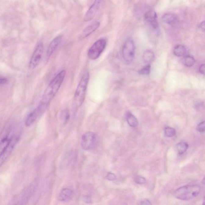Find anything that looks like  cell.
<instances>
[{"instance_id": "cell-1", "label": "cell", "mask_w": 205, "mask_h": 205, "mask_svg": "<svg viewBox=\"0 0 205 205\" xmlns=\"http://www.w3.org/2000/svg\"><path fill=\"white\" fill-rule=\"evenodd\" d=\"M66 72L63 70L60 72L52 79L45 91L40 104L47 107L59 89L64 78Z\"/></svg>"}, {"instance_id": "cell-12", "label": "cell", "mask_w": 205, "mask_h": 205, "mask_svg": "<svg viewBox=\"0 0 205 205\" xmlns=\"http://www.w3.org/2000/svg\"><path fill=\"white\" fill-rule=\"evenodd\" d=\"M62 39V36L61 35L57 36L56 38H54L47 49V57H50L51 55L53 54L54 51H56V49L61 43Z\"/></svg>"}, {"instance_id": "cell-9", "label": "cell", "mask_w": 205, "mask_h": 205, "mask_svg": "<svg viewBox=\"0 0 205 205\" xmlns=\"http://www.w3.org/2000/svg\"><path fill=\"white\" fill-rule=\"evenodd\" d=\"M144 19L147 25L153 29H158L159 27L158 18L157 14L154 11L149 10L144 15Z\"/></svg>"}, {"instance_id": "cell-26", "label": "cell", "mask_w": 205, "mask_h": 205, "mask_svg": "<svg viewBox=\"0 0 205 205\" xmlns=\"http://www.w3.org/2000/svg\"><path fill=\"white\" fill-rule=\"evenodd\" d=\"M199 71L201 74L204 75L205 72V65L204 64H203V65H201L200 67L199 68Z\"/></svg>"}, {"instance_id": "cell-7", "label": "cell", "mask_w": 205, "mask_h": 205, "mask_svg": "<svg viewBox=\"0 0 205 205\" xmlns=\"http://www.w3.org/2000/svg\"><path fill=\"white\" fill-rule=\"evenodd\" d=\"M18 141V137H12L9 143L0 152V167L11 155Z\"/></svg>"}, {"instance_id": "cell-2", "label": "cell", "mask_w": 205, "mask_h": 205, "mask_svg": "<svg viewBox=\"0 0 205 205\" xmlns=\"http://www.w3.org/2000/svg\"><path fill=\"white\" fill-rule=\"evenodd\" d=\"M201 191L199 185H189L180 187L174 192L175 198L182 200H189L198 196Z\"/></svg>"}, {"instance_id": "cell-18", "label": "cell", "mask_w": 205, "mask_h": 205, "mask_svg": "<svg viewBox=\"0 0 205 205\" xmlns=\"http://www.w3.org/2000/svg\"><path fill=\"white\" fill-rule=\"evenodd\" d=\"M127 121L131 127L135 128L138 126V121L136 118L131 113H129L127 115Z\"/></svg>"}, {"instance_id": "cell-16", "label": "cell", "mask_w": 205, "mask_h": 205, "mask_svg": "<svg viewBox=\"0 0 205 205\" xmlns=\"http://www.w3.org/2000/svg\"><path fill=\"white\" fill-rule=\"evenodd\" d=\"M174 54L178 57H182L186 53V49L182 45H178L174 50Z\"/></svg>"}, {"instance_id": "cell-6", "label": "cell", "mask_w": 205, "mask_h": 205, "mask_svg": "<svg viewBox=\"0 0 205 205\" xmlns=\"http://www.w3.org/2000/svg\"><path fill=\"white\" fill-rule=\"evenodd\" d=\"M135 51V46L134 41L131 39L127 40L124 43L122 49L123 58L126 62H131L134 59Z\"/></svg>"}, {"instance_id": "cell-22", "label": "cell", "mask_w": 205, "mask_h": 205, "mask_svg": "<svg viewBox=\"0 0 205 205\" xmlns=\"http://www.w3.org/2000/svg\"><path fill=\"white\" fill-rule=\"evenodd\" d=\"M151 70L150 65H148L141 69L138 71V73L140 75H147L149 74Z\"/></svg>"}, {"instance_id": "cell-21", "label": "cell", "mask_w": 205, "mask_h": 205, "mask_svg": "<svg viewBox=\"0 0 205 205\" xmlns=\"http://www.w3.org/2000/svg\"><path fill=\"white\" fill-rule=\"evenodd\" d=\"M184 62L186 66L188 67H191L195 63V60L192 56H188L185 58Z\"/></svg>"}, {"instance_id": "cell-23", "label": "cell", "mask_w": 205, "mask_h": 205, "mask_svg": "<svg viewBox=\"0 0 205 205\" xmlns=\"http://www.w3.org/2000/svg\"><path fill=\"white\" fill-rule=\"evenodd\" d=\"M135 181L137 184H143L146 182V179L142 176H137L135 178Z\"/></svg>"}, {"instance_id": "cell-29", "label": "cell", "mask_w": 205, "mask_h": 205, "mask_svg": "<svg viewBox=\"0 0 205 205\" xmlns=\"http://www.w3.org/2000/svg\"><path fill=\"white\" fill-rule=\"evenodd\" d=\"M200 27L201 29V30L203 32L205 31V22L203 21L200 23Z\"/></svg>"}, {"instance_id": "cell-5", "label": "cell", "mask_w": 205, "mask_h": 205, "mask_svg": "<svg viewBox=\"0 0 205 205\" xmlns=\"http://www.w3.org/2000/svg\"><path fill=\"white\" fill-rule=\"evenodd\" d=\"M97 136L95 133L88 132L82 136L81 140V147L85 150L93 149L97 146Z\"/></svg>"}, {"instance_id": "cell-3", "label": "cell", "mask_w": 205, "mask_h": 205, "mask_svg": "<svg viewBox=\"0 0 205 205\" xmlns=\"http://www.w3.org/2000/svg\"><path fill=\"white\" fill-rule=\"evenodd\" d=\"M89 79V73H86L78 84L74 97V105L76 107H80L84 102Z\"/></svg>"}, {"instance_id": "cell-24", "label": "cell", "mask_w": 205, "mask_h": 205, "mask_svg": "<svg viewBox=\"0 0 205 205\" xmlns=\"http://www.w3.org/2000/svg\"><path fill=\"white\" fill-rule=\"evenodd\" d=\"M197 130H198V131H199L200 132H204L205 129V121H203L201 122L200 123V124H198V127H197Z\"/></svg>"}, {"instance_id": "cell-15", "label": "cell", "mask_w": 205, "mask_h": 205, "mask_svg": "<svg viewBox=\"0 0 205 205\" xmlns=\"http://www.w3.org/2000/svg\"><path fill=\"white\" fill-rule=\"evenodd\" d=\"M72 194V192L71 189L67 188H64L60 192L59 199L60 201L63 202L68 200L71 197Z\"/></svg>"}, {"instance_id": "cell-20", "label": "cell", "mask_w": 205, "mask_h": 205, "mask_svg": "<svg viewBox=\"0 0 205 205\" xmlns=\"http://www.w3.org/2000/svg\"><path fill=\"white\" fill-rule=\"evenodd\" d=\"M176 131L174 128L167 127L165 130V134L166 136L170 138L174 136L176 134Z\"/></svg>"}, {"instance_id": "cell-28", "label": "cell", "mask_w": 205, "mask_h": 205, "mask_svg": "<svg viewBox=\"0 0 205 205\" xmlns=\"http://www.w3.org/2000/svg\"><path fill=\"white\" fill-rule=\"evenodd\" d=\"M7 81L8 80L6 78L0 77V84H5Z\"/></svg>"}, {"instance_id": "cell-27", "label": "cell", "mask_w": 205, "mask_h": 205, "mask_svg": "<svg viewBox=\"0 0 205 205\" xmlns=\"http://www.w3.org/2000/svg\"><path fill=\"white\" fill-rule=\"evenodd\" d=\"M140 204L142 205H151L152 203H151L150 202L149 200H144L141 202Z\"/></svg>"}, {"instance_id": "cell-14", "label": "cell", "mask_w": 205, "mask_h": 205, "mask_svg": "<svg viewBox=\"0 0 205 205\" xmlns=\"http://www.w3.org/2000/svg\"><path fill=\"white\" fill-rule=\"evenodd\" d=\"M164 22L168 25H173L178 22V18L176 15L172 13H167L162 17Z\"/></svg>"}, {"instance_id": "cell-13", "label": "cell", "mask_w": 205, "mask_h": 205, "mask_svg": "<svg viewBox=\"0 0 205 205\" xmlns=\"http://www.w3.org/2000/svg\"><path fill=\"white\" fill-rule=\"evenodd\" d=\"M100 25V23L99 21H95L90 25L87 27L83 31L81 34L80 38L81 39L87 38L93 32L95 31Z\"/></svg>"}, {"instance_id": "cell-8", "label": "cell", "mask_w": 205, "mask_h": 205, "mask_svg": "<svg viewBox=\"0 0 205 205\" xmlns=\"http://www.w3.org/2000/svg\"><path fill=\"white\" fill-rule=\"evenodd\" d=\"M44 51V46L41 42L37 46L29 62V67L31 70L34 69L40 62Z\"/></svg>"}, {"instance_id": "cell-11", "label": "cell", "mask_w": 205, "mask_h": 205, "mask_svg": "<svg viewBox=\"0 0 205 205\" xmlns=\"http://www.w3.org/2000/svg\"><path fill=\"white\" fill-rule=\"evenodd\" d=\"M42 107L39 105L36 109L29 114L26 119L25 123L26 126L27 127L31 126L36 121L38 117L44 113L45 110Z\"/></svg>"}, {"instance_id": "cell-25", "label": "cell", "mask_w": 205, "mask_h": 205, "mask_svg": "<svg viewBox=\"0 0 205 205\" xmlns=\"http://www.w3.org/2000/svg\"><path fill=\"white\" fill-rule=\"evenodd\" d=\"M107 178L110 180H114L116 178V176L113 173H109L107 175Z\"/></svg>"}, {"instance_id": "cell-19", "label": "cell", "mask_w": 205, "mask_h": 205, "mask_svg": "<svg viewBox=\"0 0 205 205\" xmlns=\"http://www.w3.org/2000/svg\"><path fill=\"white\" fill-rule=\"evenodd\" d=\"M188 148V144L185 142H181L177 145V149L179 155L185 153Z\"/></svg>"}, {"instance_id": "cell-17", "label": "cell", "mask_w": 205, "mask_h": 205, "mask_svg": "<svg viewBox=\"0 0 205 205\" xmlns=\"http://www.w3.org/2000/svg\"><path fill=\"white\" fill-rule=\"evenodd\" d=\"M154 54L152 51L147 50L143 53V59L145 62L150 63L152 62L154 59Z\"/></svg>"}, {"instance_id": "cell-10", "label": "cell", "mask_w": 205, "mask_h": 205, "mask_svg": "<svg viewBox=\"0 0 205 205\" xmlns=\"http://www.w3.org/2000/svg\"><path fill=\"white\" fill-rule=\"evenodd\" d=\"M101 0H95L94 2L86 13L84 18V21H91L95 17L100 5Z\"/></svg>"}, {"instance_id": "cell-4", "label": "cell", "mask_w": 205, "mask_h": 205, "mask_svg": "<svg viewBox=\"0 0 205 205\" xmlns=\"http://www.w3.org/2000/svg\"><path fill=\"white\" fill-rule=\"evenodd\" d=\"M107 41L104 38H101L96 41L90 48L88 51V56L90 59H97L106 48Z\"/></svg>"}]
</instances>
